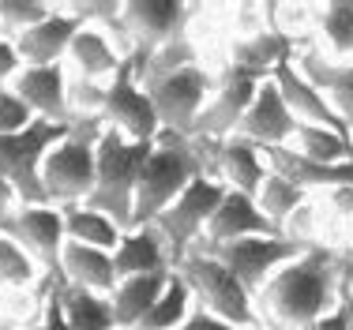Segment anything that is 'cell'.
I'll return each mask as SVG.
<instances>
[{"label": "cell", "instance_id": "12", "mask_svg": "<svg viewBox=\"0 0 353 330\" xmlns=\"http://www.w3.org/2000/svg\"><path fill=\"white\" fill-rule=\"evenodd\" d=\"M102 124H105V128H117L124 139H132V143H154L158 132H162L158 113H154V105H150L143 83L136 79L132 61H124L121 72L105 83Z\"/></svg>", "mask_w": 353, "mask_h": 330}, {"label": "cell", "instance_id": "13", "mask_svg": "<svg viewBox=\"0 0 353 330\" xmlns=\"http://www.w3.org/2000/svg\"><path fill=\"white\" fill-rule=\"evenodd\" d=\"M259 75L252 72H241V68H230L225 64L222 72H218V83H214V94L207 98L203 113H199L196 121V132H192V139H203V143H222L230 139V135H237L241 121H245L252 98H256L259 90Z\"/></svg>", "mask_w": 353, "mask_h": 330}, {"label": "cell", "instance_id": "31", "mask_svg": "<svg viewBox=\"0 0 353 330\" xmlns=\"http://www.w3.org/2000/svg\"><path fill=\"white\" fill-rule=\"evenodd\" d=\"M196 311V297H192L188 282H184L181 274H170V285L162 289V297L154 300V308L143 316V323L136 330H176L184 323V319Z\"/></svg>", "mask_w": 353, "mask_h": 330}, {"label": "cell", "instance_id": "36", "mask_svg": "<svg viewBox=\"0 0 353 330\" xmlns=\"http://www.w3.org/2000/svg\"><path fill=\"white\" fill-rule=\"evenodd\" d=\"M38 116L27 109V101L15 94L12 87H0V135H15L23 128H30Z\"/></svg>", "mask_w": 353, "mask_h": 330}, {"label": "cell", "instance_id": "37", "mask_svg": "<svg viewBox=\"0 0 353 330\" xmlns=\"http://www.w3.org/2000/svg\"><path fill=\"white\" fill-rule=\"evenodd\" d=\"M350 327H353V274L342 282L339 304H334L327 316H319L308 330H350Z\"/></svg>", "mask_w": 353, "mask_h": 330}, {"label": "cell", "instance_id": "6", "mask_svg": "<svg viewBox=\"0 0 353 330\" xmlns=\"http://www.w3.org/2000/svg\"><path fill=\"white\" fill-rule=\"evenodd\" d=\"M139 83L158 113V124L165 132H176V135H188L192 139L207 98L214 94L218 75L203 64H192V68H181V72L150 75V79H139Z\"/></svg>", "mask_w": 353, "mask_h": 330}, {"label": "cell", "instance_id": "3", "mask_svg": "<svg viewBox=\"0 0 353 330\" xmlns=\"http://www.w3.org/2000/svg\"><path fill=\"white\" fill-rule=\"evenodd\" d=\"M150 147L154 143H132L124 139L117 128H102L98 135V165H94V192H90L87 207L109 214L121 233L132 229V203H136V184L143 173V162H147Z\"/></svg>", "mask_w": 353, "mask_h": 330}, {"label": "cell", "instance_id": "21", "mask_svg": "<svg viewBox=\"0 0 353 330\" xmlns=\"http://www.w3.org/2000/svg\"><path fill=\"white\" fill-rule=\"evenodd\" d=\"M267 162H263V150L256 143L241 139V135H230V139L214 143V176L233 192H245V196L256 199L259 184L267 181Z\"/></svg>", "mask_w": 353, "mask_h": 330}, {"label": "cell", "instance_id": "18", "mask_svg": "<svg viewBox=\"0 0 353 330\" xmlns=\"http://www.w3.org/2000/svg\"><path fill=\"white\" fill-rule=\"evenodd\" d=\"M263 162L271 173L285 176V181L297 184L308 196H312V192L327 196V192H334V188L353 184V158L350 162H339V165H323V162H312V158H301L297 150H290V147H267Z\"/></svg>", "mask_w": 353, "mask_h": 330}, {"label": "cell", "instance_id": "22", "mask_svg": "<svg viewBox=\"0 0 353 330\" xmlns=\"http://www.w3.org/2000/svg\"><path fill=\"white\" fill-rule=\"evenodd\" d=\"M297 53V41H290L282 30H274L271 23L259 27L256 34H245V38H233L230 41V68H241V72H252L259 79H271V72L282 61Z\"/></svg>", "mask_w": 353, "mask_h": 330}, {"label": "cell", "instance_id": "42", "mask_svg": "<svg viewBox=\"0 0 353 330\" xmlns=\"http://www.w3.org/2000/svg\"><path fill=\"white\" fill-rule=\"evenodd\" d=\"M15 207H19V196H15V188L4 181V176H0V218H4V214H12Z\"/></svg>", "mask_w": 353, "mask_h": 330}, {"label": "cell", "instance_id": "25", "mask_svg": "<svg viewBox=\"0 0 353 330\" xmlns=\"http://www.w3.org/2000/svg\"><path fill=\"white\" fill-rule=\"evenodd\" d=\"M173 270H154V274H136L117 282V289L109 293V304H113V323L117 330H136L143 323L154 300L162 297V289L170 285Z\"/></svg>", "mask_w": 353, "mask_h": 330}, {"label": "cell", "instance_id": "5", "mask_svg": "<svg viewBox=\"0 0 353 330\" xmlns=\"http://www.w3.org/2000/svg\"><path fill=\"white\" fill-rule=\"evenodd\" d=\"M176 274L188 282L192 297H196V308H203L207 316L222 319V323H233L241 330H267L263 316L256 308V297L237 282L230 267H222L214 256L207 251H188V256L176 263Z\"/></svg>", "mask_w": 353, "mask_h": 330}, {"label": "cell", "instance_id": "15", "mask_svg": "<svg viewBox=\"0 0 353 330\" xmlns=\"http://www.w3.org/2000/svg\"><path fill=\"white\" fill-rule=\"evenodd\" d=\"M8 87L27 101V109L38 116V121L75 124V116H72V109H68V75H64V64L19 68V75H15Z\"/></svg>", "mask_w": 353, "mask_h": 330}, {"label": "cell", "instance_id": "24", "mask_svg": "<svg viewBox=\"0 0 353 330\" xmlns=\"http://www.w3.org/2000/svg\"><path fill=\"white\" fill-rule=\"evenodd\" d=\"M117 278H136V274H154V270H173L170 248H165L162 233L154 225H139V229L121 233V244L113 251Z\"/></svg>", "mask_w": 353, "mask_h": 330}, {"label": "cell", "instance_id": "28", "mask_svg": "<svg viewBox=\"0 0 353 330\" xmlns=\"http://www.w3.org/2000/svg\"><path fill=\"white\" fill-rule=\"evenodd\" d=\"M64 214V236L72 244H87V248H102V251H117L121 244V225L113 222L102 210L75 203V207H61Z\"/></svg>", "mask_w": 353, "mask_h": 330}, {"label": "cell", "instance_id": "32", "mask_svg": "<svg viewBox=\"0 0 353 330\" xmlns=\"http://www.w3.org/2000/svg\"><path fill=\"white\" fill-rule=\"evenodd\" d=\"M305 199H308V192H301L297 184H290V181H285V176H279V173H267V181L259 184V192H256L259 210H263L267 222H271L279 233H282V225L290 222V214H293V210H297Z\"/></svg>", "mask_w": 353, "mask_h": 330}, {"label": "cell", "instance_id": "8", "mask_svg": "<svg viewBox=\"0 0 353 330\" xmlns=\"http://www.w3.org/2000/svg\"><path fill=\"white\" fill-rule=\"evenodd\" d=\"M225 192H230V188H225L218 176H196V181L176 196L173 207L154 222V229L162 233L165 248H170L173 270L199 240H203V233H207V225H211L218 203L225 199Z\"/></svg>", "mask_w": 353, "mask_h": 330}, {"label": "cell", "instance_id": "2", "mask_svg": "<svg viewBox=\"0 0 353 330\" xmlns=\"http://www.w3.org/2000/svg\"><path fill=\"white\" fill-rule=\"evenodd\" d=\"M196 176H214V143L188 139V135L162 128L147 154V162H143V173L136 184L132 229L154 225Z\"/></svg>", "mask_w": 353, "mask_h": 330}, {"label": "cell", "instance_id": "38", "mask_svg": "<svg viewBox=\"0 0 353 330\" xmlns=\"http://www.w3.org/2000/svg\"><path fill=\"white\" fill-rule=\"evenodd\" d=\"M323 218H331V222L346 225V229H353V184H346V188H334L323 196Z\"/></svg>", "mask_w": 353, "mask_h": 330}, {"label": "cell", "instance_id": "29", "mask_svg": "<svg viewBox=\"0 0 353 330\" xmlns=\"http://www.w3.org/2000/svg\"><path fill=\"white\" fill-rule=\"evenodd\" d=\"M290 150H297L301 158H312V162H323V165H339L353 158V135L319 128V124H297Z\"/></svg>", "mask_w": 353, "mask_h": 330}, {"label": "cell", "instance_id": "41", "mask_svg": "<svg viewBox=\"0 0 353 330\" xmlns=\"http://www.w3.org/2000/svg\"><path fill=\"white\" fill-rule=\"evenodd\" d=\"M176 330H241V327H233V323H222V319H214V316H207L203 308H196L188 319H184Z\"/></svg>", "mask_w": 353, "mask_h": 330}, {"label": "cell", "instance_id": "9", "mask_svg": "<svg viewBox=\"0 0 353 330\" xmlns=\"http://www.w3.org/2000/svg\"><path fill=\"white\" fill-rule=\"evenodd\" d=\"M196 248L207 251V256H214L222 267H230L233 274H237V282L245 285L252 297H259V289H263L285 263H293L301 251H308V248L293 244L290 236H282V233L245 236V240H230V244H196Z\"/></svg>", "mask_w": 353, "mask_h": 330}, {"label": "cell", "instance_id": "4", "mask_svg": "<svg viewBox=\"0 0 353 330\" xmlns=\"http://www.w3.org/2000/svg\"><path fill=\"white\" fill-rule=\"evenodd\" d=\"M102 116L75 121L72 132L61 143H53L41 162V188H46L49 207H75L87 203L94 192V165H98V135H102Z\"/></svg>", "mask_w": 353, "mask_h": 330}, {"label": "cell", "instance_id": "11", "mask_svg": "<svg viewBox=\"0 0 353 330\" xmlns=\"http://www.w3.org/2000/svg\"><path fill=\"white\" fill-rule=\"evenodd\" d=\"M0 236L19 244L41 270H49V278L61 270V251H64V240H68V236H64L61 207H49V203H41V207H23L19 203L12 214L0 218Z\"/></svg>", "mask_w": 353, "mask_h": 330}, {"label": "cell", "instance_id": "33", "mask_svg": "<svg viewBox=\"0 0 353 330\" xmlns=\"http://www.w3.org/2000/svg\"><path fill=\"white\" fill-rule=\"evenodd\" d=\"M38 263L15 240L0 236V289H27L38 282Z\"/></svg>", "mask_w": 353, "mask_h": 330}, {"label": "cell", "instance_id": "44", "mask_svg": "<svg viewBox=\"0 0 353 330\" xmlns=\"http://www.w3.org/2000/svg\"><path fill=\"white\" fill-rule=\"evenodd\" d=\"M350 233H353V229H350Z\"/></svg>", "mask_w": 353, "mask_h": 330}, {"label": "cell", "instance_id": "19", "mask_svg": "<svg viewBox=\"0 0 353 330\" xmlns=\"http://www.w3.org/2000/svg\"><path fill=\"white\" fill-rule=\"evenodd\" d=\"M271 222H267V214L259 210V203L245 196V192H225V199L218 203L211 225H207L203 240L199 244H230V240H245V236H274Z\"/></svg>", "mask_w": 353, "mask_h": 330}, {"label": "cell", "instance_id": "17", "mask_svg": "<svg viewBox=\"0 0 353 330\" xmlns=\"http://www.w3.org/2000/svg\"><path fill=\"white\" fill-rule=\"evenodd\" d=\"M83 19L68 8H53L38 27H30L27 34L15 38V53H19L23 68H46V64H61V56H68L72 38L79 34Z\"/></svg>", "mask_w": 353, "mask_h": 330}, {"label": "cell", "instance_id": "10", "mask_svg": "<svg viewBox=\"0 0 353 330\" xmlns=\"http://www.w3.org/2000/svg\"><path fill=\"white\" fill-rule=\"evenodd\" d=\"M196 15V4H176V0H128V4H121V27L132 45V61L143 64L165 41L188 34Z\"/></svg>", "mask_w": 353, "mask_h": 330}, {"label": "cell", "instance_id": "39", "mask_svg": "<svg viewBox=\"0 0 353 330\" xmlns=\"http://www.w3.org/2000/svg\"><path fill=\"white\" fill-rule=\"evenodd\" d=\"M41 330H68L61 297H57V289H53V278H49V297H46V304H41Z\"/></svg>", "mask_w": 353, "mask_h": 330}, {"label": "cell", "instance_id": "43", "mask_svg": "<svg viewBox=\"0 0 353 330\" xmlns=\"http://www.w3.org/2000/svg\"><path fill=\"white\" fill-rule=\"evenodd\" d=\"M350 330H353V327H350Z\"/></svg>", "mask_w": 353, "mask_h": 330}, {"label": "cell", "instance_id": "35", "mask_svg": "<svg viewBox=\"0 0 353 330\" xmlns=\"http://www.w3.org/2000/svg\"><path fill=\"white\" fill-rule=\"evenodd\" d=\"M102 101H105V83H90V79H68V109L75 121H90L102 116Z\"/></svg>", "mask_w": 353, "mask_h": 330}, {"label": "cell", "instance_id": "7", "mask_svg": "<svg viewBox=\"0 0 353 330\" xmlns=\"http://www.w3.org/2000/svg\"><path fill=\"white\" fill-rule=\"evenodd\" d=\"M72 132V124H49L34 121L30 128L15 135H0V176L15 188L23 207H41L46 188H41V162H46L49 147L61 143Z\"/></svg>", "mask_w": 353, "mask_h": 330}, {"label": "cell", "instance_id": "1", "mask_svg": "<svg viewBox=\"0 0 353 330\" xmlns=\"http://www.w3.org/2000/svg\"><path fill=\"white\" fill-rule=\"evenodd\" d=\"M350 274L353 251H342L339 244H312L259 289L256 308L263 316V327L308 330L319 316H327L339 304L342 282Z\"/></svg>", "mask_w": 353, "mask_h": 330}, {"label": "cell", "instance_id": "26", "mask_svg": "<svg viewBox=\"0 0 353 330\" xmlns=\"http://www.w3.org/2000/svg\"><path fill=\"white\" fill-rule=\"evenodd\" d=\"M68 61L75 64V72L90 83H102V79H113L121 72L124 56L117 53V45L109 41V34L102 27H90L83 23L79 34L72 38V49H68Z\"/></svg>", "mask_w": 353, "mask_h": 330}, {"label": "cell", "instance_id": "27", "mask_svg": "<svg viewBox=\"0 0 353 330\" xmlns=\"http://www.w3.org/2000/svg\"><path fill=\"white\" fill-rule=\"evenodd\" d=\"M53 289H57V297H61L68 330H117L109 297L90 293V289H79V285H68L61 274H53Z\"/></svg>", "mask_w": 353, "mask_h": 330}, {"label": "cell", "instance_id": "30", "mask_svg": "<svg viewBox=\"0 0 353 330\" xmlns=\"http://www.w3.org/2000/svg\"><path fill=\"white\" fill-rule=\"evenodd\" d=\"M316 38L323 41V53L334 61H353V0L316 8Z\"/></svg>", "mask_w": 353, "mask_h": 330}, {"label": "cell", "instance_id": "40", "mask_svg": "<svg viewBox=\"0 0 353 330\" xmlns=\"http://www.w3.org/2000/svg\"><path fill=\"white\" fill-rule=\"evenodd\" d=\"M19 68H23V61H19V53H15V41L0 34V87H8V83L19 75Z\"/></svg>", "mask_w": 353, "mask_h": 330}, {"label": "cell", "instance_id": "16", "mask_svg": "<svg viewBox=\"0 0 353 330\" xmlns=\"http://www.w3.org/2000/svg\"><path fill=\"white\" fill-rule=\"evenodd\" d=\"M293 132H297V116L290 113V105L279 94L274 79H263L248 105V113H245V121H241L237 135L256 143L259 150H267V147H290Z\"/></svg>", "mask_w": 353, "mask_h": 330}, {"label": "cell", "instance_id": "20", "mask_svg": "<svg viewBox=\"0 0 353 330\" xmlns=\"http://www.w3.org/2000/svg\"><path fill=\"white\" fill-rule=\"evenodd\" d=\"M271 79H274V87H279V94L285 98L290 113L297 116V124H319V128H334V132H346L350 135V128L334 116V109L327 105V98L319 94L305 75H301V68L293 64V56L274 68Z\"/></svg>", "mask_w": 353, "mask_h": 330}, {"label": "cell", "instance_id": "23", "mask_svg": "<svg viewBox=\"0 0 353 330\" xmlns=\"http://www.w3.org/2000/svg\"><path fill=\"white\" fill-rule=\"evenodd\" d=\"M57 274L64 278L68 285H79V289H90V293H109L117 289V267H113V251H102V248H87V244H72L64 240V251H61V270Z\"/></svg>", "mask_w": 353, "mask_h": 330}, {"label": "cell", "instance_id": "14", "mask_svg": "<svg viewBox=\"0 0 353 330\" xmlns=\"http://www.w3.org/2000/svg\"><path fill=\"white\" fill-rule=\"evenodd\" d=\"M293 64H297L301 75L327 98V105L334 109V116H339L353 135V61H334V56H327L319 45L305 41V45H297V53H293Z\"/></svg>", "mask_w": 353, "mask_h": 330}, {"label": "cell", "instance_id": "34", "mask_svg": "<svg viewBox=\"0 0 353 330\" xmlns=\"http://www.w3.org/2000/svg\"><path fill=\"white\" fill-rule=\"evenodd\" d=\"M49 12H53V8H49L46 0H0V34L15 41L19 34L38 27Z\"/></svg>", "mask_w": 353, "mask_h": 330}]
</instances>
